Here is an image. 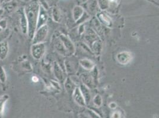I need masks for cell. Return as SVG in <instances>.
<instances>
[{
	"label": "cell",
	"instance_id": "obj_1",
	"mask_svg": "<svg viewBox=\"0 0 159 118\" xmlns=\"http://www.w3.org/2000/svg\"><path fill=\"white\" fill-rule=\"evenodd\" d=\"M40 6L36 2H32L25 9L26 16L27 20L28 34L30 38H33L37 30V24Z\"/></svg>",
	"mask_w": 159,
	"mask_h": 118
},
{
	"label": "cell",
	"instance_id": "obj_2",
	"mask_svg": "<svg viewBox=\"0 0 159 118\" xmlns=\"http://www.w3.org/2000/svg\"><path fill=\"white\" fill-rule=\"evenodd\" d=\"M48 33V25H44L36 30L33 37V44L43 42Z\"/></svg>",
	"mask_w": 159,
	"mask_h": 118
},
{
	"label": "cell",
	"instance_id": "obj_3",
	"mask_svg": "<svg viewBox=\"0 0 159 118\" xmlns=\"http://www.w3.org/2000/svg\"><path fill=\"white\" fill-rule=\"evenodd\" d=\"M46 51V46L44 42L34 44L32 46V55L34 59L40 60L42 59Z\"/></svg>",
	"mask_w": 159,
	"mask_h": 118
},
{
	"label": "cell",
	"instance_id": "obj_4",
	"mask_svg": "<svg viewBox=\"0 0 159 118\" xmlns=\"http://www.w3.org/2000/svg\"><path fill=\"white\" fill-rule=\"evenodd\" d=\"M117 57L119 63L125 65L131 61L133 59V56L130 52L122 51L117 54Z\"/></svg>",
	"mask_w": 159,
	"mask_h": 118
},
{
	"label": "cell",
	"instance_id": "obj_5",
	"mask_svg": "<svg viewBox=\"0 0 159 118\" xmlns=\"http://www.w3.org/2000/svg\"><path fill=\"white\" fill-rule=\"evenodd\" d=\"M47 20H48V15L45 9L42 7H40L39 16H38V24H37V29L41 27L43 25H46Z\"/></svg>",
	"mask_w": 159,
	"mask_h": 118
},
{
	"label": "cell",
	"instance_id": "obj_6",
	"mask_svg": "<svg viewBox=\"0 0 159 118\" xmlns=\"http://www.w3.org/2000/svg\"><path fill=\"white\" fill-rule=\"evenodd\" d=\"M9 43L6 41L0 42V60H4L8 56Z\"/></svg>",
	"mask_w": 159,
	"mask_h": 118
},
{
	"label": "cell",
	"instance_id": "obj_7",
	"mask_svg": "<svg viewBox=\"0 0 159 118\" xmlns=\"http://www.w3.org/2000/svg\"><path fill=\"white\" fill-rule=\"evenodd\" d=\"M59 38H60V41L62 43V44L66 50L70 51H74V47L73 44L70 40V39L64 35H61L59 36Z\"/></svg>",
	"mask_w": 159,
	"mask_h": 118
},
{
	"label": "cell",
	"instance_id": "obj_8",
	"mask_svg": "<svg viewBox=\"0 0 159 118\" xmlns=\"http://www.w3.org/2000/svg\"><path fill=\"white\" fill-rule=\"evenodd\" d=\"M73 96H74V99L77 103H78L79 105L81 106H83L85 105V99L79 88L78 87L75 88L74 90Z\"/></svg>",
	"mask_w": 159,
	"mask_h": 118
},
{
	"label": "cell",
	"instance_id": "obj_9",
	"mask_svg": "<svg viewBox=\"0 0 159 118\" xmlns=\"http://www.w3.org/2000/svg\"><path fill=\"white\" fill-rule=\"evenodd\" d=\"M54 73L55 77L59 81H62L64 79V75L61 69L58 64L56 62H55L54 65Z\"/></svg>",
	"mask_w": 159,
	"mask_h": 118
},
{
	"label": "cell",
	"instance_id": "obj_10",
	"mask_svg": "<svg viewBox=\"0 0 159 118\" xmlns=\"http://www.w3.org/2000/svg\"><path fill=\"white\" fill-rule=\"evenodd\" d=\"M9 99V96L7 94H4L0 96V116H2L3 115L5 105Z\"/></svg>",
	"mask_w": 159,
	"mask_h": 118
},
{
	"label": "cell",
	"instance_id": "obj_11",
	"mask_svg": "<svg viewBox=\"0 0 159 118\" xmlns=\"http://www.w3.org/2000/svg\"><path fill=\"white\" fill-rule=\"evenodd\" d=\"M52 18L55 22H59L61 20V14L58 9L54 8L52 9Z\"/></svg>",
	"mask_w": 159,
	"mask_h": 118
},
{
	"label": "cell",
	"instance_id": "obj_12",
	"mask_svg": "<svg viewBox=\"0 0 159 118\" xmlns=\"http://www.w3.org/2000/svg\"><path fill=\"white\" fill-rule=\"evenodd\" d=\"M80 62L81 65L86 69H92V68L93 67L92 63L88 60H81Z\"/></svg>",
	"mask_w": 159,
	"mask_h": 118
},
{
	"label": "cell",
	"instance_id": "obj_13",
	"mask_svg": "<svg viewBox=\"0 0 159 118\" xmlns=\"http://www.w3.org/2000/svg\"><path fill=\"white\" fill-rule=\"evenodd\" d=\"M7 81V75L4 68L2 66H0V82L2 83Z\"/></svg>",
	"mask_w": 159,
	"mask_h": 118
},
{
	"label": "cell",
	"instance_id": "obj_14",
	"mask_svg": "<svg viewBox=\"0 0 159 118\" xmlns=\"http://www.w3.org/2000/svg\"><path fill=\"white\" fill-rule=\"evenodd\" d=\"M72 83L73 82L71 81L70 79H67L65 82V87L68 92L72 91V87H73Z\"/></svg>",
	"mask_w": 159,
	"mask_h": 118
},
{
	"label": "cell",
	"instance_id": "obj_15",
	"mask_svg": "<svg viewBox=\"0 0 159 118\" xmlns=\"http://www.w3.org/2000/svg\"><path fill=\"white\" fill-rule=\"evenodd\" d=\"M81 9L77 7L75 9H74V18L75 20H77L81 16V13H79V11H80Z\"/></svg>",
	"mask_w": 159,
	"mask_h": 118
},
{
	"label": "cell",
	"instance_id": "obj_16",
	"mask_svg": "<svg viewBox=\"0 0 159 118\" xmlns=\"http://www.w3.org/2000/svg\"><path fill=\"white\" fill-rule=\"evenodd\" d=\"M51 83L52 84V86L55 88L56 89L60 90H61V87H60V84L58 82H56V81H54V80H52L51 81Z\"/></svg>",
	"mask_w": 159,
	"mask_h": 118
},
{
	"label": "cell",
	"instance_id": "obj_17",
	"mask_svg": "<svg viewBox=\"0 0 159 118\" xmlns=\"http://www.w3.org/2000/svg\"><path fill=\"white\" fill-rule=\"evenodd\" d=\"M7 23L6 20H2L0 21V27L3 30L7 27Z\"/></svg>",
	"mask_w": 159,
	"mask_h": 118
},
{
	"label": "cell",
	"instance_id": "obj_18",
	"mask_svg": "<svg viewBox=\"0 0 159 118\" xmlns=\"http://www.w3.org/2000/svg\"><path fill=\"white\" fill-rule=\"evenodd\" d=\"M32 80L34 82V83H37L39 81V79L37 76H34L32 77Z\"/></svg>",
	"mask_w": 159,
	"mask_h": 118
},
{
	"label": "cell",
	"instance_id": "obj_19",
	"mask_svg": "<svg viewBox=\"0 0 159 118\" xmlns=\"http://www.w3.org/2000/svg\"><path fill=\"white\" fill-rule=\"evenodd\" d=\"M2 28L0 27V33L2 31Z\"/></svg>",
	"mask_w": 159,
	"mask_h": 118
},
{
	"label": "cell",
	"instance_id": "obj_20",
	"mask_svg": "<svg viewBox=\"0 0 159 118\" xmlns=\"http://www.w3.org/2000/svg\"><path fill=\"white\" fill-rule=\"evenodd\" d=\"M110 1H113L114 0H110Z\"/></svg>",
	"mask_w": 159,
	"mask_h": 118
}]
</instances>
